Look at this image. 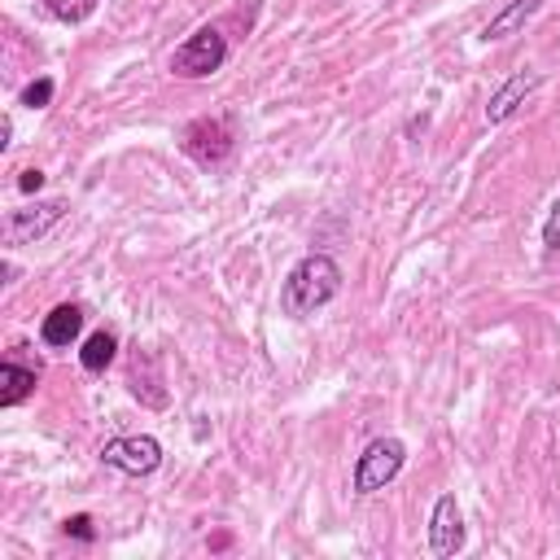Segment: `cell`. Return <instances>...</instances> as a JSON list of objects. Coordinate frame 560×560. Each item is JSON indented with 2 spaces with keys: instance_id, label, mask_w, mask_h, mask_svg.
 Listing matches in <instances>:
<instances>
[{
  "instance_id": "obj_1",
  "label": "cell",
  "mask_w": 560,
  "mask_h": 560,
  "mask_svg": "<svg viewBox=\"0 0 560 560\" xmlns=\"http://www.w3.org/2000/svg\"><path fill=\"white\" fill-rule=\"evenodd\" d=\"M341 293V267L328 254H306L293 262V271L284 276L280 289V306L293 319H311L315 311H324L332 298Z\"/></svg>"
},
{
  "instance_id": "obj_2",
  "label": "cell",
  "mask_w": 560,
  "mask_h": 560,
  "mask_svg": "<svg viewBox=\"0 0 560 560\" xmlns=\"http://www.w3.org/2000/svg\"><path fill=\"white\" fill-rule=\"evenodd\" d=\"M228 61V39L219 26H197L175 52H171V70L179 79H210L214 70H223Z\"/></svg>"
},
{
  "instance_id": "obj_3",
  "label": "cell",
  "mask_w": 560,
  "mask_h": 560,
  "mask_svg": "<svg viewBox=\"0 0 560 560\" xmlns=\"http://www.w3.org/2000/svg\"><path fill=\"white\" fill-rule=\"evenodd\" d=\"M407 464V446L398 438H372L363 455L354 459V494H376L385 490Z\"/></svg>"
},
{
  "instance_id": "obj_4",
  "label": "cell",
  "mask_w": 560,
  "mask_h": 560,
  "mask_svg": "<svg viewBox=\"0 0 560 560\" xmlns=\"http://www.w3.org/2000/svg\"><path fill=\"white\" fill-rule=\"evenodd\" d=\"M101 459H105L109 468L127 472V477H149V472H158V464H162V442L149 438V433L109 438V442L101 446Z\"/></svg>"
},
{
  "instance_id": "obj_5",
  "label": "cell",
  "mask_w": 560,
  "mask_h": 560,
  "mask_svg": "<svg viewBox=\"0 0 560 560\" xmlns=\"http://www.w3.org/2000/svg\"><path fill=\"white\" fill-rule=\"evenodd\" d=\"M61 214H66V201H61V197H48V201L9 210L4 223H0V236H4V245H31V241H39Z\"/></svg>"
},
{
  "instance_id": "obj_6",
  "label": "cell",
  "mask_w": 560,
  "mask_h": 560,
  "mask_svg": "<svg viewBox=\"0 0 560 560\" xmlns=\"http://www.w3.org/2000/svg\"><path fill=\"white\" fill-rule=\"evenodd\" d=\"M184 153L192 158V162H201V166H214V162H223L228 153H232V127L223 122V118H192L188 127H184Z\"/></svg>"
},
{
  "instance_id": "obj_7",
  "label": "cell",
  "mask_w": 560,
  "mask_h": 560,
  "mask_svg": "<svg viewBox=\"0 0 560 560\" xmlns=\"http://www.w3.org/2000/svg\"><path fill=\"white\" fill-rule=\"evenodd\" d=\"M542 88V74L538 70H512L494 92H490V101H486V122H508L521 105H525V96H534Z\"/></svg>"
},
{
  "instance_id": "obj_8",
  "label": "cell",
  "mask_w": 560,
  "mask_h": 560,
  "mask_svg": "<svg viewBox=\"0 0 560 560\" xmlns=\"http://www.w3.org/2000/svg\"><path fill=\"white\" fill-rule=\"evenodd\" d=\"M429 547L433 556H455L464 547V516H459V503L455 494H442L429 512Z\"/></svg>"
},
{
  "instance_id": "obj_9",
  "label": "cell",
  "mask_w": 560,
  "mask_h": 560,
  "mask_svg": "<svg viewBox=\"0 0 560 560\" xmlns=\"http://www.w3.org/2000/svg\"><path fill=\"white\" fill-rule=\"evenodd\" d=\"M79 332H83V306H79V302L52 306V311L44 315V324H39V337H44V346H52V350H66Z\"/></svg>"
},
{
  "instance_id": "obj_10",
  "label": "cell",
  "mask_w": 560,
  "mask_h": 560,
  "mask_svg": "<svg viewBox=\"0 0 560 560\" xmlns=\"http://www.w3.org/2000/svg\"><path fill=\"white\" fill-rule=\"evenodd\" d=\"M35 381H39V368H22L13 359L0 363V407H18L35 394Z\"/></svg>"
},
{
  "instance_id": "obj_11",
  "label": "cell",
  "mask_w": 560,
  "mask_h": 560,
  "mask_svg": "<svg viewBox=\"0 0 560 560\" xmlns=\"http://www.w3.org/2000/svg\"><path fill=\"white\" fill-rule=\"evenodd\" d=\"M538 4H542V0H508V4L481 26V39H508V35H516V31L538 13Z\"/></svg>"
},
{
  "instance_id": "obj_12",
  "label": "cell",
  "mask_w": 560,
  "mask_h": 560,
  "mask_svg": "<svg viewBox=\"0 0 560 560\" xmlns=\"http://www.w3.org/2000/svg\"><path fill=\"white\" fill-rule=\"evenodd\" d=\"M114 350H118V337H114L109 328L92 332V337L83 341V350H79V363H83V372H105V368L114 363Z\"/></svg>"
},
{
  "instance_id": "obj_13",
  "label": "cell",
  "mask_w": 560,
  "mask_h": 560,
  "mask_svg": "<svg viewBox=\"0 0 560 560\" xmlns=\"http://www.w3.org/2000/svg\"><path fill=\"white\" fill-rule=\"evenodd\" d=\"M44 9L52 18H61V22H83V18H92L96 0H44Z\"/></svg>"
},
{
  "instance_id": "obj_14",
  "label": "cell",
  "mask_w": 560,
  "mask_h": 560,
  "mask_svg": "<svg viewBox=\"0 0 560 560\" xmlns=\"http://www.w3.org/2000/svg\"><path fill=\"white\" fill-rule=\"evenodd\" d=\"M48 101H52V79H35V83L22 88V105L26 109H44Z\"/></svg>"
},
{
  "instance_id": "obj_15",
  "label": "cell",
  "mask_w": 560,
  "mask_h": 560,
  "mask_svg": "<svg viewBox=\"0 0 560 560\" xmlns=\"http://www.w3.org/2000/svg\"><path fill=\"white\" fill-rule=\"evenodd\" d=\"M542 249H547V254H560V197H556L551 210H547V223H542Z\"/></svg>"
},
{
  "instance_id": "obj_16",
  "label": "cell",
  "mask_w": 560,
  "mask_h": 560,
  "mask_svg": "<svg viewBox=\"0 0 560 560\" xmlns=\"http://www.w3.org/2000/svg\"><path fill=\"white\" fill-rule=\"evenodd\" d=\"M66 534H74V538H83V542H92V538H96V529H92V516H88V512H79V516H70V521H66Z\"/></svg>"
},
{
  "instance_id": "obj_17",
  "label": "cell",
  "mask_w": 560,
  "mask_h": 560,
  "mask_svg": "<svg viewBox=\"0 0 560 560\" xmlns=\"http://www.w3.org/2000/svg\"><path fill=\"white\" fill-rule=\"evenodd\" d=\"M18 188H22V192H39V188H44V171H35V166L22 171V175H18Z\"/></svg>"
},
{
  "instance_id": "obj_18",
  "label": "cell",
  "mask_w": 560,
  "mask_h": 560,
  "mask_svg": "<svg viewBox=\"0 0 560 560\" xmlns=\"http://www.w3.org/2000/svg\"><path fill=\"white\" fill-rule=\"evenodd\" d=\"M9 136H13V122H9V118H0V149H9Z\"/></svg>"
}]
</instances>
